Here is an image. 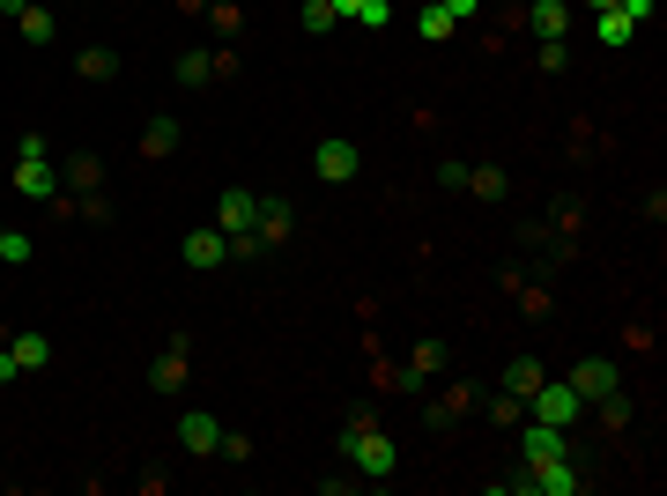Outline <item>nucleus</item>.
<instances>
[{"mask_svg": "<svg viewBox=\"0 0 667 496\" xmlns=\"http://www.w3.org/2000/svg\"><path fill=\"white\" fill-rule=\"evenodd\" d=\"M519 453H527V467H534V459H564V430H556V422H527V430H519Z\"/></svg>", "mask_w": 667, "mask_h": 496, "instance_id": "obj_9", "label": "nucleus"}, {"mask_svg": "<svg viewBox=\"0 0 667 496\" xmlns=\"http://www.w3.org/2000/svg\"><path fill=\"white\" fill-rule=\"evenodd\" d=\"M593 38H601V44H630V38H638V23L616 15V8H601V15H593Z\"/></svg>", "mask_w": 667, "mask_h": 496, "instance_id": "obj_14", "label": "nucleus"}, {"mask_svg": "<svg viewBox=\"0 0 667 496\" xmlns=\"http://www.w3.org/2000/svg\"><path fill=\"white\" fill-rule=\"evenodd\" d=\"M341 453H349V467H356V474H372V482H386V474L401 467V453L378 437L372 422H349V430H341Z\"/></svg>", "mask_w": 667, "mask_h": 496, "instance_id": "obj_2", "label": "nucleus"}, {"mask_svg": "<svg viewBox=\"0 0 667 496\" xmlns=\"http://www.w3.org/2000/svg\"><path fill=\"white\" fill-rule=\"evenodd\" d=\"M0 259L23 267V259H30V238H23V230H0Z\"/></svg>", "mask_w": 667, "mask_h": 496, "instance_id": "obj_25", "label": "nucleus"}, {"mask_svg": "<svg viewBox=\"0 0 667 496\" xmlns=\"http://www.w3.org/2000/svg\"><path fill=\"white\" fill-rule=\"evenodd\" d=\"M527 415H534V422H556V430H571V422H579L586 415V400L579 393H571V378H564V385H534V393H527Z\"/></svg>", "mask_w": 667, "mask_h": 496, "instance_id": "obj_3", "label": "nucleus"}, {"mask_svg": "<svg viewBox=\"0 0 667 496\" xmlns=\"http://www.w3.org/2000/svg\"><path fill=\"white\" fill-rule=\"evenodd\" d=\"M356 164H364V156H356V141H341V133H327V141H319V156H312V170H319L327 186H349Z\"/></svg>", "mask_w": 667, "mask_h": 496, "instance_id": "obj_5", "label": "nucleus"}, {"mask_svg": "<svg viewBox=\"0 0 667 496\" xmlns=\"http://www.w3.org/2000/svg\"><path fill=\"white\" fill-rule=\"evenodd\" d=\"M438 356H445V348H438V341H423V348H416V364H408L401 378H423V371H438Z\"/></svg>", "mask_w": 667, "mask_h": 496, "instance_id": "obj_27", "label": "nucleus"}, {"mask_svg": "<svg viewBox=\"0 0 667 496\" xmlns=\"http://www.w3.org/2000/svg\"><path fill=\"white\" fill-rule=\"evenodd\" d=\"M534 30H542V38H564V30H571V8H564V0H534Z\"/></svg>", "mask_w": 667, "mask_h": 496, "instance_id": "obj_16", "label": "nucleus"}, {"mask_svg": "<svg viewBox=\"0 0 667 496\" xmlns=\"http://www.w3.org/2000/svg\"><path fill=\"white\" fill-rule=\"evenodd\" d=\"M438 8H445L453 23H467V15H475V0H438Z\"/></svg>", "mask_w": 667, "mask_h": 496, "instance_id": "obj_29", "label": "nucleus"}, {"mask_svg": "<svg viewBox=\"0 0 667 496\" xmlns=\"http://www.w3.org/2000/svg\"><path fill=\"white\" fill-rule=\"evenodd\" d=\"M8 356H15L23 371H45V364H52V341H45V333H15V341H8Z\"/></svg>", "mask_w": 667, "mask_h": 496, "instance_id": "obj_11", "label": "nucleus"}, {"mask_svg": "<svg viewBox=\"0 0 667 496\" xmlns=\"http://www.w3.org/2000/svg\"><path fill=\"white\" fill-rule=\"evenodd\" d=\"M571 393H579L586 408H593V400H608V393H616V364H608V356H586L579 371H571Z\"/></svg>", "mask_w": 667, "mask_h": 496, "instance_id": "obj_6", "label": "nucleus"}, {"mask_svg": "<svg viewBox=\"0 0 667 496\" xmlns=\"http://www.w3.org/2000/svg\"><path fill=\"white\" fill-rule=\"evenodd\" d=\"M223 8H238V0H223Z\"/></svg>", "mask_w": 667, "mask_h": 496, "instance_id": "obj_32", "label": "nucleus"}, {"mask_svg": "<svg viewBox=\"0 0 667 496\" xmlns=\"http://www.w3.org/2000/svg\"><path fill=\"white\" fill-rule=\"evenodd\" d=\"M178 445H186V453H201V459L223 453V422H215V415H201V408L178 415Z\"/></svg>", "mask_w": 667, "mask_h": 496, "instance_id": "obj_8", "label": "nucleus"}, {"mask_svg": "<svg viewBox=\"0 0 667 496\" xmlns=\"http://www.w3.org/2000/svg\"><path fill=\"white\" fill-rule=\"evenodd\" d=\"M178 259H186L193 275H209V267H223V259H230V238H223V230H193V238L178 245Z\"/></svg>", "mask_w": 667, "mask_h": 496, "instance_id": "obj_7", "label": "nucleus"}, {"mask_svg": "<svg viewBox=\"0 0 667 496\" xmlns=\"http://www.w3.org/2000/svg\"><path fill=\"white\" fill-rule=\"evenodd\" d=\"M542 67H549V75H564V67H571V44H564V38H542Z\"/></svg>", "mask_w": 667, "mask_h": 496, "instance_id": "obj_26", "label": "nucleus"}, {"mask_svg": "<svg viewBox=\"0 0 667 496\" xmlns=\"http://www.w3.org/2000/svg\"><path fill=\"white\" fill-rule=\"evenodd\" d=\"M215 75V52H178V82L186 89H201Z\"/></svg>", "mask_w": 667, "mask_h": 496, "instance_id": "obj_20", "label": "nucleus"}, {"mask_svg": "<svg viewBox=\"0 0 667 496\" xmlns=\"http://www.w3.org/2000/svg\"><path fill=\"white\" fill-rule=\"evenodd\" d=\"M67 186H75V193H97V186H104V164H97V156H75V164H67Z\"/></svg>", "mask_w": 667, "mask_h": 496, "instance_id": "obj_22", "label": "nucleus"}, {"mask_svg": "<svg viewBox=\"0 0 667 496\" xmlns=\"http://www.w3.org/2000/svg\"><path fill=\"white\" fill-rule=\"evenodd\" d=\"M15 378H23V364H15V356L0 348V385H15Z\"/></svg>", "mask_w": 667, "mask_h": 496, "instance_id": "obj_30", "label": "nucleus"}, {"mask_svg": "<svg viewBox=\"0 0 667 496\" xmlns=\"http://www.w3.org/2000/svg\"><path fill=\"white\" fill-rule=\"evenodd\" d=\"M178 149V119H149V133H141V156H171Z\"/></svg>", "mask_w": 667, "mask_h": 496, "instance_id": "obj_18", "label": "nucleus"}, {"mask_svg": "<svg viewBox=\"0 0 667 496\" xmlns=\"http://www.w3.org/2000/svg\"><path fill=\"white\" fill-rule=\"evenodd\" d=\"M15 193H30V201H60V170H52V141H45V133H23Z\"/></svg>", "mask_w": 667, "mask_h": 496, "instance_id": "obj_1", "label": "nucleus"}, {"mask_svg": "<svg viewBox=\"0 0 667 496\" xmlns=\"http://www.w3.org/2000/svg\"><path fill=\"white\" fill-rule=\"evenodd\" d=\"M75 67H83V82H112V67H119V60H112L104 44H89V52L75 60Z\"/></svg>", "mask_w": 667, "mask_h": 496, "instance_id": "obj_23", "label": "nucleus"}, {"mask_svg": "<svg viewBox=\"0 0 667 496\" xmlns=\"http://www.w3.org/2000/svg\"><path fill=\"white\" fill-rule=\"evenodd\" d=\"M467 193L498 201V193H504V170H498V164H467Z\"/></svg>", "mask_w": 667, "mask_h": 496, "instance_id": "obj_21", "label": "nucleus"}, {"mask_svg": "<svg viewBox=\"0 0 667 496\" xmlns=\"http://www.w3.org/2000/svg\"><path fill=\"white\" fill-rule=\"evenodd\" d=\"M297 23H304V38H327V30L341 23V15H334L327 0H304V8H297Z\"/></svg>", "mask_w": 667, "mask_h": 496, "instance_id": "obj_19", "label": "nucleus"}, {"mask_svg": "<svg viewBox=\"0 0 667 496\" xmlns=\"http://www.w3.org/2000/svg\"><path fill=\"white\" fill-rule=\"evenodd\" d=\"M534 385H542V364H534V356H512V364H504V393H512V400H527Z\"/></svg>", "mask_w": 667, "mask_h": 496, "instance_id": "obj_12", "label": "nucleus"}, {"mask_svg": "<svg viewBox=\"0 0 667 496\" xmlns=\"http://www.w3.org/2000/svg\"><path fill=\"white\" fill-rule=\"evenodd\" d=\"M252 238H260V245H282V238H290V207H282V201H260V222H252Z\"/></svg>", "mask_w": 667, "mask_h": 496, "instance_id": "obj_10", "label": "nucleus"}, {"mask_svg": "<svg viewBox=\"0 0 667 496\" xmlns=\"http://www.w3.org/2000/svg\"><path fill=\"white\" fill-rule=\"evenodd\" d=\"M252 222H260V193L230 186V193H223V207H215V230H223V238H252Z\"/></svg>", "mask_w": 667, "mask_h": 496, "instance_id": "obj_4", "label": "nucleus"}, {"mask_svg": "<svg viewBox=\"0 0 667 496\" xmlns=\"http://www.w3.org/2000/svg\"><path fill=\"white\" fill-rule=\"evenodd\" d=\"M15 30H23L30 44H52V38H60V23H52L45 8H23V15H15Z\"/></svg>", "mask_w": 667, "mask_h": 496, "instance_id": "obj_17", "label": "nucleus"}, {"mask_svg": "<svg viewBox=\"0 0 667 496\" xmlns=\"http://www.w3.org/2000/svg\"><path fill=\"white\" fill-rule=\"evenodd\" d=\"M23 8H30V0H0V15H8V23H15V15H23Z\"/></svg>", "mask_w": 667, "mask_h": 496, "instance_id": "obj_31", "label": "nucleus"}, {"mask_svg": "<svg viewBox=\"0 0 667 496\" xmlns=\"http://www.w3.org/2000/svg\"><path fill=\"white\" fill-rule=\"evenodd\" d=\"M334 15H349V23H364V30H386V15H393V8H386V0H327Z\"/></svg>", "mask_w": 667, "mask_h": 496, "instance_id": "obj_13", "label": "nucleus"}, {"mask_svg": "<svg viewBox=\"0 0 667 496\" xmlns=\"http://www.w3.org/2000/svg\"><path fill=\"white\" fill-rule=\"evenodd\" d=\"M149 385H156V393H178V385H186V341H178V348H171L164 364L149 371Z\"/></svg>", "mask_w": 667, "mask_h": 496, "instance_id": "obj_15", "label": "nucleus"}, {"mask_svg": "<svg viewBox=\"0 0 667 496\" xmlns=\"http://www.w3.org/2000/svg\"><path fill=\"white\" fill-rule=\"evenodd\" d=\"M616 15H630V23H653V0H616Z\"/></svg>", "mask_w": 667, "mask_h": 496, "instance_id": "obj_28", "label": "nucleus"}, {"mask_svg": "<svg viewBox=\"0 0 667 496\" xmlns=\"http://www.w3.org/2000/svg\"><path fill=\"white\" fill-rule=\"evenodd\" d=\"M416 30H423L430 44H438V38H453V15H445V8H423V15H416Z\"/></svg>", "mask_w": 667, "mask_h": 496, "instance_id": "obj_24", "label": "nucleus"}]
</instances>
